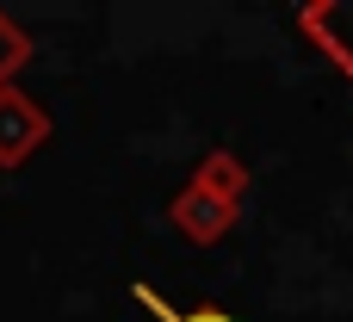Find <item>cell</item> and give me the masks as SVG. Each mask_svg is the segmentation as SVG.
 <instances>
[{
	"mask_svg": "<svg viewBox=\"0 0 353 322\" xmlns=\"http://www.w3.org/2000/svg\"><path fill=\"white\" fill-rule=\"evenodd\" d=\"M130 298L149 310V316H161V322H242V316H230V310H174L161 292H149V285H130Z\"/></svg>",
	"mask_w": 353,
	"mask_h": 322,
	"instance_id": "6da1fadb",
	"label": "cell"
},
{
	"mask_svg": "<svg viewBox=\"0 0 353 322\" xmlns=\"http://www.w3.org/2000/svg\"><path fill=\"white\" fill-rule=\"evenodd\" d=\"M310 25H335L341 37H353V12H310Z\"/></svg>",
	"mask_w": 353,
	"mask_h": 322,
	"instance_id": "7a4b0ae2",
	"label": "cell"
}]
</instances>
